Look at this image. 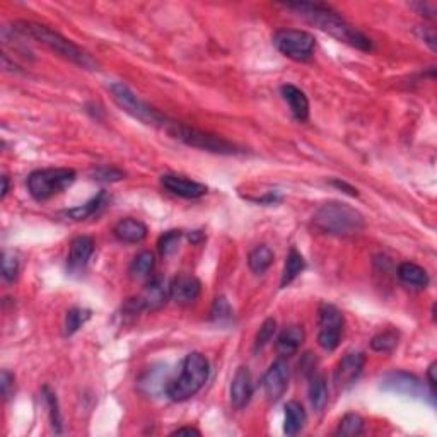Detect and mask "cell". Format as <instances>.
<instances>
[{
    "instance_id": "cell-1",
    "label": "cell",
    "mask_w": 437,
    "mask_h": 437,
    "mask_svg": "<svg viewBox=\"0 0 437 437\" xmlns=\"http://www.w3.org/2000/svg\"><path fill=\"white\" fill-rule=\"evenodd\" d=\"M284 7L292 11L294 14L299 16L301 19H304L311 26L318 28V30L326 32V35L333 36L338 42L350 44V47L362 52H369L373 48L371 40L362 35L357 28H354L352 24L347 23L332 7L313 2H289L284 4Z\"/></svg>"
},
{
    "instance_id": "cell-2",
    "label": "cell",
    "mask_w": 437,
    "mask_h": 437,
    "mask_svg": "<svg viewBox=\"0 0 437 437\" xmlns=\"http://www.w3.org/2000/svg\"><path fill=\"white\" fill-rule=\"evenodd\" d=\"M14 31L35 40V42L47 47L48 50L55 52L56 55L64 56L65 60H71L72 64L80 65L83 68H88V71H96L97 68L96 60L88 52H84L83 48L77 47L76 43L65 38L60 32L50 30L48 26L31 21H18L14 23Z\"/></svg>"
},
{
    "instance_id": "cell-3",
    "label": "cell",
    "mask_w": 437,
    "mask_h": 437,
    "mask_svg": "<svg viewBox=\"0 0 437 437\" xmlns=\"http://www.w3.org/2000/svg\"><path fill=\"white\" fill-rule=\"evenodd\" d=\"M313 224L325 234L354 236L364 229L366 220L361 212L344 202H328L314 212Z\"/></svg>"
},
{
    "instance_id": "cell-4",
    "label": "cell",
    "mask_w": 437,
    "mask_h": 437,
    "mask_svg": "<svg viewBox=\"0 0 437 437\" xmlns=\"http://www.w3.org/2000/svg\"><path fill=\"white\" fill-rule=\"evenodd\" d=\"M210 366L205 355L200 352L188 354L183 361L181 373L167 383L166 393L173 402H186L205 386Z\"/></svg>"
},
{
    "instance_id": "cell-5",
    "label": "cell",
    "mask_w": 437,
    "mask_h": 437,
    "mask_svg": "<svg viewBox=\"0 0 437 437\" xmlns=\"http://www.w3.org/2000/svg\"><path fill=\"white\" fill-rule=\"evenodd\" d=\"M164 130L171 137L183 142V144L195 147V149H202L214 154H222V156H234V154L241 152L238 145L226 140V138L214 136V133L203 132V130L193 128V126H188L185 124H178V121H167Z\"/></svg>"
},
{
    "instance_id": "cell-6",
    "label": "cell",
    "mask_w": 437,
    "mask_h": 437,
    "mask_svg": "<svg viewBox=\"0 0 437 437\" xmlns=\"http://www.w3.org/2000/svg\"><path fill=\"white\" fill-rule=\"evenodd\" d=\"M76 171L68 167H47L32 171L28 176V190L32 198L44 202L67 190L76 181Z\"/></svg>"
},
{
    "instance_id": "cell-7",
    "label": "cell",
    "mask_w": 437,
    "mask_h": 437,
    "mask_svg": "<svg viewBox=\"0 0 437 437\" xmlns=\"http://www.w3.org/2000/svg\"><path fill=\"white\" fill-rule=\"evenodd\" d=\"M109 91H112V96L113 100H115V103L120 106L125 113H128L130 116L142 121V124L164 128L167 121H169L162 113H159L157 109H154L152 106H149L145 101H142L140 97L136 96V94L132 92V89H130L128 85H125L124 83L112 84L109 85Z\"/></svg>"
},
{
    "instance_id": "cell-8",
    "label": "cell",
    "mask_w": 437,
    "mask_h": 437,
    "mask_svg": "<svg viewBox=\"0 0 437 437\" xmlns=\"http://www.w3.org/2000/svg\"><path fill=\"white\" fill-rule=\"evenodd\" d=\"M273 44L282 55L296 62H306L311 56L316 40L302 30H279L273 35Z\"/></svg>"
},
{
    "instance_id": "cell-9",
    "label": "cell",
    "mask_w": 437,
    "mask_h": 437,
    "mask_svg": "<svg viewBox=\"0 0 437 437\" xmlns=\"http://www.w3.org/2000/svg\"><path fill=\"white\" fill-rule=\"evenodd\" d=\"M344 325V314L338 311V308L323 302L318 311V344L321 349L332 352L340 345Z\"/></svg>"
},
{
    "instance_id": "cell-10",
    "label": "cell",
    "mask_w": 437,
    "mask_h": 437,
    "mask_svg": "<svg viewBox=\"0 0 437 437\" xmlns=\"http://www.w3.org/2000/svg\"><path fill=\"white\" fill-rule=\"evenodd\" d=\"M169 299V285L162 280V277H154L147 280L145 287L138 294L137 299L132 301L136 311H157Z\"/></svg>"
},
{
    "instance_id": "cell-11",
    "label": "cell",
    "mask_w": 437,
    "mask_h": 437,
    "mask_svg": "<svg viewBox=\"0 0 437 437\" xmlns=\"http://www.w3.org/2000/svg\"><path fill=\"white\" fill-rule=\"evenodd\" d=\"M381 388L391 393L414 396V398H424V393H426L424 383L417 376L405 373V371H395V373L386 374L381 379Z\"/></svg>"
},
{
    "instance_id": "cell-12",
    "label": "cell",
    "mask_w": 437,
    "mask_h": 437,
    "mask_svg": "<svg viewBox=\"0 0 437 437\" xmlns=\"http://www.w3.org/2000/svg\"><path fill=\"white\" fill-rule=\"evenodd\" d=\"M366 364V355L362 352H349L338 362L337 369H335L333 381L338 390H345V388L352 386L357 378L361 376L362 369Z\"/></svg>"
},
{
    "instance_id": "cell-13",
    "label": "cell",
    "mask_w": 437,
    "mask_h": 437,
    "mask_svg": "<svg viewBox=\"0 0 437 437\" xmlns=\"http://www.w3.org/2000/svg\"><path fill=\"white\" fill-rule=\"evenodd\" d=\"M263 385L265 395L268 396V400L277 402L282 395L285 393L289 386V366L284 359H277L273 364L268 367V371L263 376Z\"/></svg>"
},
{
    "instance_id": "cell-14",
    "label": "cell",
    "mask_w": 437,
    "mask_h": 437,
    "mask_svg": "<svg viewBox=\"0 0 437 437\" xmlns=\"http://www.w3.org/2000/svg\"><path fill=\"white\" fill-rule=\"evenodd\" d=\"M161 185L171 191L173 195L181 198H200L207 193V186L203 183L193 181V179L186 176H179V174H164L161 176Z\"/></svg>"
},
{
    "instance_id": "cell-15",
    "label": "cell",
    "mask_w": 437,
    "mask_h": 437,
    "mask_svg": "<svg viewBox=\"0 0 437 437\" xmlns=\"http://www.w3.org/2000/svg\"><path fill=\"white\" fill-rule=\"evenodd\" d=\"M200 291H202V284L193 275H178L169 284V297L176 304H191L198 299Z\"/></svg>"
},
{
    "instance_id": "cell-16",
    "label": "cell",
    "mask_w": 437,
    "mask_h": 437,
    "mask_svg": "<svg viewBox=\"0 0 437 437\" xmlns=\"http://www.w3.org/2000/svg\"><path fill=\"white\" fill-rule=\"evenodd\" d=\"M94 251V241L89 236H77L71 243L67 256V268L71 273H80L88 267L89 258Z\"/></svg>"
},
{
    "instance_id": "cell-17",
    "label": "cell",
    "mask_w": 437,
    "mask_h": 437,
    "mask_svg": "<svg viewBox=\"0 0 437 437\" xmlns=\"http://www.w3.org/2000/svg\"><path fill=\"white\" fill-rule=\"evenodd\" d=\"M253 396V381H251V373L248 367L241 366L238 371H236L234 378H232L231 383V403L232 407L244 408L248 403L251 402Z\"/></svg>"
},
{
    "instance_id": "cell-18",
    "label": "cell",
    "mask_w": 437,
    "mask_h": 437,
    "mask_svg": "<svg viewBox=\"0 0 437 437\" xmlns=\"http://www.w3.org/2000/svg\"><path fill=\"white\" fill-rule=\"evenodd\" d=\"M302 342H304V330L297 325L287 326V328L277 337L275 350L280 357H291V355L299 350Z\"/></svg>"
},
{
    "instance_id": "cell-19",
    "label": "cell",
    "mask_w": 437,
    "mask_h": 437,
    "mask_svg": "<svg viewBox=\"0 0 437 437\" xmlns=\"http://www.w3.org/2000/svg\"><path fill=\"white\" fill-rule=\"evenodd\" d=\"M113 232H115L116 239L124 241V243L137 244L147 238V226L142 220L126 217L116 222Z\"/></svg>"
},
{
    "instance_id": "cell-20",
    "label": "cell",
    "mask_w": 437,
    "mask_h": 437,
    "mask_svg": "<svg viewBox=\"0 0 437 437\" xmlns=\"http://www.w3.org/2000/svg\"><path fill=\"white\" fill-rule=\"evenodd\" d=\"M282 96L284 100L289 103V108H291L292 115L296 120L306 121L309 118V101L308 96L301 91L299 88L292 84H285L282 85Z\"/></svg>"
},
{
    "instance_id": "cell-21",
    "label": "cell",
    "mask_w": 437,
    "mask_h": 437,
    "mask_svg": "<svg viewBox=\"0 0 437 437\" xmlns=\"http://www.w3.org/2000/svg\"><path fill=\"white\" fill-rule=\"evenodd\" d=\"M308 395H309V402H311L313 408L316 412H321L325 408L326 402H328V390H326V381L325 378L318 373V371H311L308 374Z\"/></svg>"
},
{
    "instance_id": "cell-22",
    "label": "cell",
    "mask_w": 437,
    "mask_h": 437,
    "mask_svg": "<svg viewBox=\"0 0 437 437\" xmlns=\"http://www.w3.org/2000/svg\"><path fill=\"white\" fill-rule=\"evenodd\" d=\"M306 410L299 402H289L285 405V420H284V432L287 436H296L306 426Z\"/></svg>"
},
{
    "instance_id": "cell-23",
    "label": "cell",
    "mask_w": 437,
    "mask_h": 437,
    "mask_svg": "<svg viewBox=\"0 0 437 437\" xmlns=\"http://www.w3.org/2000/svg\"><path fill=\"white\" fill-rule=\"evenodd\" d=\"M398 279L403 282V284L412 285V287H419V289H426L429 285V273L424 270L422 267L419 265L410 263V261H405L398 267Z\"/></svg>"
},
{
    "instance_id": "cell-24",
    "label": "cell",
    "mask_w": 437,
    "mask_h": 437,
    "mask_svg": "<svg viewBox=\"0 0 437 437\" xmlns=\"http://www.w3.org/2000/svg\"><path fill=\"white\" fill-rule=\"evenodd\" d=\"M154 267H156V258H154V253L150 251H140L136 258L130 263L128 273L133 280H142L149 279L150 273H152Z\"/></svg>"
},
{
    "instance_id": "cell-25",
    "label": "cell",
    "mask_w": 437,
    "mask_h": 437,
    "mask_svg": "<svg viewBox=\"0 0 437 437\" xmlns=\"http://www.w3.org/2000/svg\"><path fill=\"white\" fill-rule=\"evenodd\" d=\"M306 268V261L302 258V255L296 248H291L289 251L287 258H285L284 265V272H282V279H280V287H287L291 282L296 280V277Z\"/></svg>"
},
{
    "instance_id": "cell-26",
    "label": "cell",
    "mask_w": 437,
    "mask_h": 437,
    "mask_svg": "<svg viewBox=\"0 0 437 437\" xmlns=\"http://www.w3.org/2000/svg\"><path fill=\"white\" fill-rule=\"evenodd\" d=\"M104 200H106V191H100V193H97L94 198L89 200L88 203H84V205H79V207L68 208V210H65L64 214L67 215V217H71L72 220H85L91 217V215L96 214V212L104 205Z\"/></svg>"
},
{
    "instance_id": "cell-27",
    "label": "cell",
    "mask_w": 437,
    "mask_h": 437,
    "mask_svg": "<svg viewBox=\"0 0 437 437\" xmlns=\"http://www.w3.org/2000/svg\"><path fill=\"white\" fill-rule=\"evenodd\" d=\"M273 263V251L265 244H260L248 256V265H250L251 272L256 275H261L272 267Z\"/></svg>"
},
{
    "instance_id": "cell-28",
    "label": "cell",
    "mask_w": 437,
    "mask_h": 437,
    "mask_svg": "<svg viewBox=\"0 0 437 437\" xmlns=\"http://www.w3.org/2000/svg\"><path fill=\"white\" fill-rule=\"evenodd\" d=\"M362 432H364V419L359 414H347L344 419L340 420L337 429V436L344 437L361 436Z\"/></svg>"
},
{
    "instance_id": "cell-29",
    "label": "cell",
    "mask_w": 437,
    "mask_h": 437,
    "mask_svg": "<svg viewBox=\"0 0 437 437\" xmlns=\"http://www.w3.org/2000/svg\"><path fill=\"white\" fill-rule=\"evenodd\" d=\"M91 318V313L88 311V309L83 308H72L71 311L67 313V316H65V326H64V333L67 335V337H71L77 332V330L80 328V326L84 325L85 321Z\"/></svg>"
},
{
    "instance_id": "cell-30",
    "label": "cell",
    "mask_w": 437,
    "mask_h": 437,
    "mask_svg": "<svg viewBox=\"0 0 437 437\" xmlns=\"http://www.w3.org/2000/svg\"><path fill=\"white\" fill-rule=\"evenodd\" d=\"M396 345H398V333H396L395 330H386V332L378 333L373 340H371V349L383 354L391 352Z\"/></svg>"
},
{
    "instance_id": "cell-31",
    "label": "cell",
    "mask_w": 437,
    "mask_h": 437,
    "mask_svg": "<svg viewBox=\"0 0 437 437\" xmlns=\"http://www.w3.org/2000/svg\"><path fill=\"white\" fill-rule=\"evenodd\" d=\"M183 238V232L181 231H167L164 234L161 236L157 241V248L159 253H161L162 256H169L173 255L174 251L178 250L179 246V241Z\"/></svg>"
},
{
    "instance_id": "cell-32",
    "label": "cell",
    "mask_w": 437,
    "mask_h": 437,
    "mask_svg": "<svg viewBox=\"0 0 437 437\" xmlns=\"http://www.w3.org/2000/svg\"><path fill=\"white\" fill-rule=\"evenodd\" d=\"M275 330H277V323L273 318H268V320L263 321V325L260 326L258 333H256V338H255V352H258V350L263 349V347L272 340L273 335H275Z\"/></svg>"
},
{
    "instance_id": "cell-33",
    "label": "cell",
    "mask_w": 437,
    "mask_h": 437,
    "mask_svg": "<svg viewBox=\"0 0 437 437\" xmlns=\"http://www.w3.org/2000/svg\"><path fill=\"white\" fill-rule=\"evenodd\" d=\"M210 316L215 323L229 321L232 318V308H231L229 301H227L226 297H222V296L217 297V299L214 301V304H212Z\"/></svg>"
},
{
    "instance_id": "cell-34",
    "label": "cell",
    "mask_w": 437,
    "mask_h": 437,
    "mask_svg": "<svg viewBox=\"0 0 437 437\" xmlns=\"http://www.w3.org/2000/svg\"><path fill=\"white\" fill-rule=\"evenodd\" d=\"M44 400H47L48 407H50V420L53 429H55L56 432H62V417H60L59 402H56L55 395H53L48 388H44Z\"/></svg>"
},
{
    "instance_id": "cell-35",
    "label": "cell",
    "mask_w": 437,
    "mask_h": 437,
    "mask_svg": "<svg viewBox=\"0 0 437 437\" xmlns=\"http://www.w3.org/2000/svg\"><path fill=\"white\" fill-rule=\"evenodd\" d=\"M19 272V261L11 253H4L2 255V277L7 282L16 280Z\"/></svg>"
},
{
    "instance_id": "cell-36",
    "label": "cell",
    "mask_w": 437,
    "mask_h": 437,
    "mask_svg": "<svg viewBox=\"0 0 437 437\" xmlns=\"http://www.w3.org/2000/svg\"><path fill=\"white\" fill-rule=\"evenodd\" d=\"M92 176H94V179H97V181L113 183V181H120V179H124L125 173L121 169H116V167L103 166V167H100V169L94 171Z\"/></svg>"
},
{
    "instance_id": "cell-37",
    "label": "cell",
    "mask_w": 437,
    "mask_h": 437,
    "mask_svg": "<svg viewBox=\"0 0 437 437\" xmlns=\"http://www.w3.org/2000/svg\"><path fill=\"white\" fill-rule=\"evenodd\" d=\"M417 35H419L420 40H424V43H426L432 52L437 50V36H436L434 28L419 26L417 28Z\"/></svg>"
},
{
    "instance_id": "cell-38",
    "label": "cell",
    "mask_w": 437,
    "mask_h": 437,
    "mask_svg": "<svg viewBox=\"0 0 437 437\" xmlns=\"http://www.w3.org/2000/svg\"><path fill=\"white\" fill-rule=\"evenodd\" d=\"M0 390H2L4 400H9L12 393H14V376L9 371H2L0 376Z\"/></svg>"
},
{
    "instance_id": "cell-39",
    "label": "cell",
    "mask_w": 437,
    "mask_h": 437,
    "mask_svg": "<svg viewBox=\"0 0 437 437\" xmlns=\"http://www.w3.org/2000/svg\"><path fill=\"white\" fill-rule=\"evenodd\" d=\"M412 7H414V9L419 12L420 16H426V18H429V19L436 18L437 6L434 2H415V4H412Z\"/></svg>"
},
{
    "instance_id": "cell-40",
    "label": "cell",
    "mask_w": 437,
    "mask_h": 437,
    "mask_svg": "<svg viewBox=\"0 0 437 437\" xmlns=\"http://www.w3.org/2000/svg\"><path fill=\"white\" fill-rule=\"evenodd\" d=\"M436 371H437V362H432L427 369V383H429V388H431V395H436V386H437Z\"/></svg>"
},
{
    "instance_id": "cell-41",
    "label": "cell",
    "mask_w": 437,
    "mask_h": 437,
    "mask_svg": "<svg viewBox=\"0 0 437 437\" xmlns=\"http://www.w3.org/2000/svg\"><path fill=\"white\" fill-rule=\"evenodd\" d=\"M332 185H333V186H337V188H340V190H345V193H347V195H350V197H359L357 190H355L354 186H350L349 183L340 181V179H333Z\"/></svg>"
},
{
    "instance_id": "cell-42",
    "label": "cell",
    "mask_w": 437,
    "mask_h": 437,
    "mask_svg": "<svg viewBox=\"0 0 437 437\" xmlns=\"http://www.w3.org/2000/svg\"><path fill=\"white\" fill-rule=\"evenodd\" d=\"M171 436H200V431H197L195 427H179L173 432Z\"/></svg>"
},
{
    "instance_id": "cell-43",
    "label": "cell",
    "mask_w": 437,
    "mask_h": 437,
    "mask_svg": "<svg viewBox=\"0 0 437 437\" xmlns=\"http://www.w3.org/2000/svg\"><path fill=\"white\" fill-rule=\"evenodd\" d=\"M7 193H9V178L2 176V193H0V198H6Z\"/></svg>"
}]
</instances>
